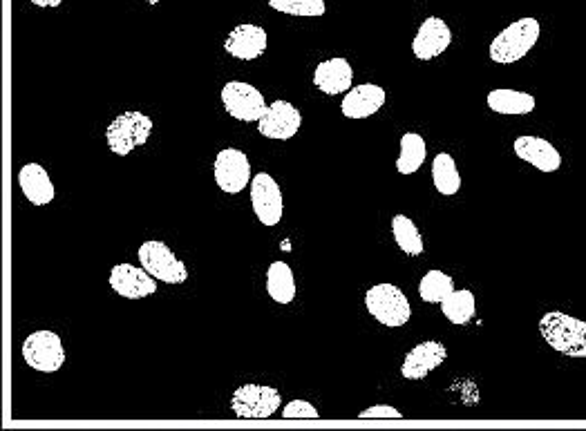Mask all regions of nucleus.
I'll list each match as a JSON object with an SVG mask.
<instances>
[{
	"label": "nucleus",
	"mask_w": 586,
	"mask_h": 431,
	"mask_svg": "<svg viewBox=\"0 0 586 431\" xmlns=\"http://www.w3.org/2000/svg\"><path fill=\"white\" fill-rule=\"evenodd\" d=\"M358 418H403V414L399 409H394V407H387V405H376V407H370V409H365V411H361V414H358Z\"/></svg>",
	"instance_id": "c85d7f7f"
},
{
	"label": "nucleus",
	"mask_w": 586,
	"mask_h": 431,
	"mask_svg": "<svg viewBox=\"0 0 586 431\" xmlns=\"http://www.w3.org/2000/svg\"><path fill=\"white\" fill-rule=\"evenodd\" d=\"M139 264L155 277L157 282L164 284H184L188 280L186 264L175 257V253L164 242L150 239L139 246Z\"/></svg>",
	"instance_id": "423d86ee"
},
{
	"label": "nucleus",
	"mask_w": 586,
	"mask_h": 431,
	"mask_svg": "<svg viewBox=\"0 0 586 431\" xmlns=\"http://www.w3.org/2000/svg\"><path fill=\"white\" fill-rule=\"evenodd\" d=\"M213 175L224 193L238 195L251 184V161L242 150L226 148L215 157Z\"/></svg>",
	"instance_id": "1a4fd4ad"
},
{
	"label": "nucleus",
	"mask_w": 586,
	"mask_h": 431,
	"mask_svg": "<svg viewBox=\"0 0 586 431\" xmlns=\"http://www.w3.org/2000/svg\"><path fill=\"white\" fill-rule=\"evenodd\" d=\"M300 126L302 114L289 101L271 103L267 112H264V117L258 121V130L262 137L273 141H289L291 137H296Z\"/></svg>",
	"instance_id": "9b49d317"
},
{
	"label": "nucleus",
	"mask_w": 586,
	"mask_h": 431,
	"mask_svg": "<svg viewBox=\"0 0 586 431\" xmlns=\"http://www.w3.org/2000/svg\"><path fill=\"white\" fill-rule=\"evenodd\" d=\"M280 14L296 18H320L325 14V0H267Z\"/></svg>",
	"instance_id": "bb28decb"
},
{
	"label": "nucleus",
	"mask_w": 586,
	"mask_h": 431,
	"mask_svg": "<svg viewBox=\"0 0 586 431\" xmlns=\"http://www.w3.org/2000/svg\"><path fill=\"white\" fill-rule=\"evenodd\" d=\"M546 344L569 358H586V322L562 311H548L540 320Z\"/></svg>",
	"instance_id": "f257e3e1"
},
{
	"label": "nucleus",
	"mask_w": 586,
	"mask_h": 431,
	"mask_svg": "<svg viewBox=\"0 0 586 431\" xmlns=\"http://www.w3.org/2000/svg\"><path fill=\"white\" fill-rule=\"evenodd\" d=\"M392 235H394V242L399 244L403 253H408L412 257L423 253V248H425L423 237L419 233L417 224H414L408 215H396L392 219Z\"/></svg>",
	"instance_id": "a878e982"
},
{
	"label": "nucleus",
	"mask_w": 586,
	"mask_h": 431,
	"mask_svg": "<svg viewBox=\"0 0 586 431\" xmlns=\"http://www.w3.org/2000/svg\"><path fill=\"white\" fill-rule=\"evenodd\" d=\"M222 103L233 119L244 121V123L260 121L269 108V105L264 103L262 92L242 81H231L224 85Z\"/></svg>",
	"instance_id": "6e6552de"
},
{
	"label": "nucleus",
	"mask_w": 586,
	"mask_h": 431,
	"mask_svg": "<svg viewBox=\"0 0 586 431\" xmlns=\"http://www.w3.org/2000/svg\"><path fill=\"white\" fill-rule=\"evenodd\" d=\"M432 179H434V188L439 190L443 197H452L459 193L461 188V175L457 170L455 159L448 152H441L437 159L432 161Z\"/></svg>",
	"instance_id": "5701e85b"
},
{
	"label": "nucleus",
	"mask_w": 586,
	"mask_h": 431,
	"mask_svg": "<svg viewBox=\"0 0 586 431\" xmlns=\"http://www.w3.org/2000/svg\"><path fill=\"white\" fill-rule=\"evenodd\" d=\"M535 97L519 90H490L488 108L497 114H528L535 110Z\"/></svg>",
	"instance_id": "412c9836"
},
{
	"label": "nucleus",
	"mask_w": 586,
	"mask_h": 431,
	"mask_svg": "<svg viewBox=\"0 0 586 431\" xmlns=\"http://www.w3.org/2000/svg\"><path fill=\"white\" fill-rule=\"evenodd\" d=\"M23 358L34 371L54 373L63 367V342L54 331H36L23 344Z\"/></svg>",
	"instance_id": "0eeeda50"
},
{
	"label": "nucleus",
	"mask_w": 586,
	"mask_h": 431,
	"mask_svg": "<svg viewBox=\"0 0 586 431\" xmlns=\"http://www.w3.org/2000/svg\"><path fill=\"white\" fill-rule=\"evenodd\" d=\"M267 293L273 302L291 304L296 298V280L285 262H273L267 271Z\"/></svg>",
	"instance_id": "aec40b11"
},
{
	"label": "nucleus",
	"mask_w": 586,
	"mask_h": 431,
	"mask_svg": "<svg viewBox=\"0 0 586 431\" xmlns=\"http://www.w3.org/2000/svg\"><path fill=\"white\" fill-rule=\"evenodd\" d=\"M224 50L226 54H231L233 59L240 61L258 59V56H262L264 50H267V32L258 25L242 23L238 27H233L229 36H226Z\"/></svg>",
	"instance_id": "2eb2a0df"
},
{
	"label": "nucleus",
	"mask_w": 586,
	"mask_h": 431,
	"mask_svg": "<svg viewBox=\"0 0 586 431\" xmlns=\"http://www.w3.org/2000/svg\"><path fill=\"white\" fill-rule=\"evenodd\" d=\"M365 306L376 322L385 327H403L412 318L408 295L394 284H376L365 293Z\"/></svg>",
	"instance_id": "20e7f679"
},
{
	"label": "nucleus",
	"mask_w": 586,
	"mask_h": 431,
	"mask_svg": "<svg viewBox=\"0 0 586 431\" xmlns=\"http://www.w3.org/2000/svg\"><path fill=\"white\" fill-rule=\"evenodd\" d=\"M153 132V119L139 110L121 112L106 130L108 148L119 157H128L132 150L141 148Z\"/></svg>",
	"instance_id": "7ed1b4c3"
},
{
	"label": "nucleus",
	"mask_w": 586,
	"mask_h": 431,
	"mask_svg": "<svg viewBox=\"0 0 586 431\" xmlns=\"http://www.w3.org/2000/svg\"><path fill=\"white\" fill-rule=\"evenodd\" d=\"M146 3H150V5H157V3H159V0H146Z\"/></svg>",
	"instance_id": "7c9ffc66"
},
{
	"label": "nucleus",
	"mask_w": 586,
	"mask_h": 431,
	"mask_svg": "<svg viewBox=\"0 0 586 431\" xmlns=\"http://www.w3.org/2000/svg\"><path fill=\"white\" fill-rule=\"evenodd\" d=\"M448 358V349L437 340H425L419 342L417 347L408 351V356L403 360L401 376L405 380H423L425 376L443 365V360Z\"/></svg>",
	"instance_id": "4468645a"
},
{
	"label": "nucleus",
	"mask_w": 586,
	"mask_h": 431,
	"mask_svg": "<svg viewBox=\"0 0 586 431\" xmlns=\"http://www.w3.org/2000/svg\"><path fill=\"white\" fill-rule=\"evenodd\" d=\"M110 286L126 300L148 298L157 291V280L150 275L144 266L117 264L110 273Z\"/></svg>",
	"instance_id": "f8f14e48"
},
{
	"label": "nucleus",
	"mask_w": 586,
	"mask_h": 431,
	"mask_svg": "<svg viewBox=\"0 0 586 431\" xmlns=\"http://www.w3.org/2000/svg\"><path fill=\"white\" fill-rule=\"evenodd\" d=\"M513 150L515 157L542 172H555L562 166L560 152H557L551 141H546L542 137H517L513 143Z\"/></svg>",
	"instance_id": "dca6fc26"
},
{
	"label": "nucleus",
	"mask_w": 586,
	"mask_h": 431,
	"mask_svg": "<svg viewBox=\"0 0 586 431\" xmlns=\"http://www.w3.org/2000/svg\"><path fill=\"white\" fill-rule=\"evenodd\" d=\"M385 99L387 97L381 85L363 83L345 94L340 110H343L347 119H367L383 108Z\"/></svg>",
	"instance_id": "f3484780"
},
{
	"label": "nucleus",
	"mask_w": 586,
	"mask_h": 431,
	"mask_svg": "<svg viewBox=\"0 0 586 431\" xmlns=\"http://www.w3.org/2000/svg\"><path fill=\"white\" fill-rule=\"evenodd\" d=\"M18 184H21L23 195L34 206H45L54 199V184L41 164L23 166L21 172H18Z\"/></svg>",
	"instance_id": "6ab92c4d"
},
{
	"label": "nucleus",
	"mask_w": 586,
	"mask_h": 431,
	"mask_svg": "<svg viewBox=\"0 0 586 431\" xmlns=\"http://www.w3.org/2000/svg\"><path fill=\"white\" fill-rule=\"evenodd\" d=\"M441 311L446 315V320L452 324H468L472 318H475V295L468 289H461V291H452L446 300L441 302Z\"/></svg>",
	"instance_id": "b1692460"
},
{
	"label": "nucleus",
	"mask_w": 586,
	"mask_h": 431,
	"mask_svg": "<svg viewBox=\"0 0 586 431\" xmlns=\"http://www.w3.org/2000/svg\"><path fill=\"white\" fill-rule=\"evenodd\" d=\"M251 204L253 213L264 226H276L282 219V210H285L282 190L267 172H260L251 179Z\"/></svg>",
	"instance_id": "9d476101"
},
{
	"label": "nucleus",
	"mask_w": 586,
	"mask_h": 431,
	"mask_svg": "<svg viewBox=\"0 0 586 431\" xmlns=\"http://www.w3.org/2000/svg\"><path fill=\"white\" fill-rule=\"evenodd\" d=\"M452 291H455V280L439 268H432L419 282V295L425 304H441Z\"/></svg>",
	"instance_id": "393cba45"
},
{
	"label": "nucleus",
	"mask_w": 586,
	"mask_h": 431,
	"mask_svg": "<svg viewBox=\"0 0 586 431\" xmlns=\"http://www.w3.org/2000/svg\"><path fill=\"white\" fill-rule=\"evenodd\" d=\"M452 43V32L448 23L443 18L430 16L425 18L421 23L417 36L412 41V52L417 56L419 61H430L437 59L439 54H443Z\"/></svg>",
	"instance_id": "ddd939ff"
},
{
	"label": "nucleus",
	"mask_w": 586,
	"mask_h": 431,
	"mask_svg": "<svg viewBox=\"0 0 586 431\" xmlns=\"http://www.w3.org/2000/svg\"><path fill=\"white\" fill-rule=\"evenodd\" d=\"M354 81V70L343 56H336V59H327L318 63L314 72V83L320 92L329 94V97H336V94H343L352 90Z\"/></svg>",
	"instance_id": "a211bd4d"
},
{
	"label": "nucleus",
	"mask_w": 586,
	"mask_h": 431,
	"mask_svg": "<svg viewBox=\"0 0 586 431\" xmlns=\"http://www.w3.org/2000/svg\"><path fill=\"white\" fill-rule=\"evenodd\" d=\"M425 157H428V146H425L421 134L405 132L401 137V155L396 159V170L401 175H414L423 166Z\"/></svg>",
	"instance_id": "4be33fe9"
},
{
	"label": "nucleus",
	"mask_w": 586,
	"mask_h": 431,
	"mask_svg": "<svg viewBox=\"0 0 586 431\" xmlns=\"http://www.w3.org/2000/svg\"><path fill=\"white\" fill-rule=\"evenodd\" d=\"M282 418H320V414L307 400H291L289 405L282 409Z\"/></svg>",
	"instance_id": "cd10ccee"
},
{
	"label": "nucleus",
	"mask_w": 586,
	"mask_h": 431,
	"mask_svg": "<svg viewBox=\"0 0 586 431\" xmlns=\"http://www.w3.org/2000/svg\"><path fill=\"white\" fill-rule=\"evenodd\" d=\"M34 5H39V7H59L63 0H32Z\"/></svg>",
	"instance_id": "c756f323"
},
{
	"label": "nucleus",
	"mask_w": 586,
	"mask_h": 431,
	"mask_svg": "<svg viewBox=\"0 0 586 431\" xmlns=\"http://www.w3.org/2000/svg\"><path fill=\"white\" fill-rule=\"evenodd\" d=\"M540 21L537 18H519L513 25L495 36L490 43V59L495 63H515L533 50L535 43L540 41Z\"/></svg>",
	"instance_id": "f03ea898"
},
{
	"label": "nucleus",
	"mask_w": 586,
	"mask_h": 431,
	"mask_svg": "<svg viewBox=\"0 0 586 431\" xmlns=\"http://www.w3.org/2000/svg\"><path fill=\"white\" fill-rule=\"evenodd\" d=\"M231 411L235 418H249V420H264L271 418L282 405V396L278 389L267 385H242L233 391L231 396Z\"/></svg>",
	"instance_id": "39448f33"
}]
</instances>
